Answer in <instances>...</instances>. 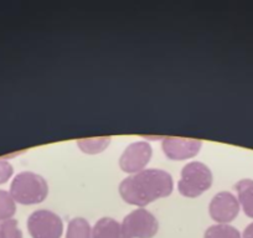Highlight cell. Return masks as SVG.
Listing matches in <instances>:
<instances>
[{"mask_svg":"<svg viewBox=\"0 0 253 238\" xmlns=\"http://www.w3.org/2000/svg\"><path fill=\"white\" fill-rule=\"evenodd\" d=\"M122 226L130 238H153L159 228L155 216L145 208H138L126 215Z\"/></svg>","mask_w":253,"mask_h":238,"instance_id":"cell-5","label":"cell"},{"mask_svg":"<svg viewBox=\"0 0 253 238\" xmlns=\"http://www.w3.org/2000/svg\"><path fill=\"white\" fill-rule=\"evenodd\" d=\"M172 188L174 183L169 172L148 169L124 179L119 185V194L126 203L143 207L158 198L169 196Z\"/></svg>","mask_w":253,"mask_h":238,"instance_id":"cell-1","label":"cell"},{"mask_svg":"<svg viewBox=\"0 0 253 238\" xmlns=\"http://www.w3.org/2000/svg\"><path fill=\"white\" fill-rule=\"evenodd\" d=\"M13 166L5 160H0V185L5 184L13 175Z\"/></svg>","mask_w":253,"mask_h":238,"instance_id":"cell-16","label":"cell"},{"mask_svg":"<svg viewBox=\"0 0 253 238\" xmlns=\"http://www.w3.org/2000/svg\"><path fill=\"white\" fill-rule=\"evenodd\" d=\"M204 238H241V233L230 225H213L208 228Z\"/></svg>","mask_w":253,"mask_h":238,"instance_id":"cell-12","label":"cell"},{"mask_svg":"<svg viewBox=\"0 0 253 238\" xmlns=\"http://www.w3.org/2000/svg\"><path fill=\"white\" fill-rule=\"evenodd\" d=\"M92 238H130L124 231L123 226L116 220L103 217L97 221L92 230Z\"/></svg>","mask_w":253,"mask_h":238,"instance_id":"cell-9","label":"cell"},{"mask_svg":"<svg viewBox=\"0 0 253 238\" xmlns=\"http://www.w3.org/2000/svg\"><path fill=\"white\" fill-rule=\"evenodd\" d=\"M240 212V202L231 193L217 194L210 203V216L213 221L227 225L235 220Z\"/></svg>","mask_w":253,"mask_h":238,"instance_id":"cell-7","label":"cell"},{"mask_svg":"<svg viewBox=\"0 0 253 238\" xmlns=\"http://www.w3.org/2000/svg\"><path fill=\"white\" fill-rule=\"evenodd\" d=\"M211 184H212L211 170L203 162L193 161L182 167L181 179L177 183V189L182 196L194 198L209 190Z\"/></svg>","mask_w":253,"mask_h":238,"instance_id":"cell-3","label":"cell"},{"mask_svg":"<svg viewBox=\"0 0 253 238\" xmlns=\"http://www.w3.org/2000/svg\"><path fill=\"white\" fill-rule=\"evenodd\" d=\"M28 230L33 238H60L63 225L55 212L39 210L31 213L29 217Z\"/></svg>","mask_w":253,"mask_h":238,"instance_id":"cell-4","label":"cell"},{"mask_svg":"<svg viewBox=\"0 0 253 238\" xmlns=\"http://www.w3.org/2000/svg\"><path fill=\"white\" fill-rule=\"evenodd\" d=\"M48 193L47 184L40 175L31 171L20 172L10 186V195L21 205H35L42 202Z\"/></svg>","mask_w":253,"mask_h":238,"instance_id":"cell-2","label":"cell"},{"mask_svg":"<svg viewBox=\"0 0 253 238\" xmlns=\"http://www.w3.org/2000/svg\"><path fill=\"white\" fill-rule=\"evenodd\" d=\"M243 238H253V222L246 227L245 232H243Z\"/></svg>","mask_w":253,"mask_h":238,"instance_id":"cell-17","label":"cell"},{"mask_svg":"<svg viewBox=\"0 0 253 238\" xmlns=\"http://www.w3.org/2000/svg\"><path fill=\"white\" fill-rule=\"evenodd\" d=\"M201 148V142L196 139L184 138H165L163 150L171 160H185L195 157Z\"/></svg>","mask_w":253,"mask_h":238,"instance_id":"cell-8","label":"cell"},{"mask_svg":"<svg viewBox=\"0 0 253 238\" xmlns=\"http://www.w3.org/2000/svg\"><path fill=\"white\" fill-rule=\"evenodd\" d=\"M109 142H111V138H91V139L80 140L79 145L84 153L96 154V153L103 152Z\"/></svg>","mask_w":253,"mask_h":238,"instance_id":"cell-14","label":"cell"},{"mask_svg":"<svg viewBox=\"0 0 253 238\" xmlns=\"http://www.w3.org/2000/svg\"><path fill=\"white\" fill-rule=\"evenodd\" d=\"M235 188L243 211L248 217L253 218V180L245 179L238 181Z\"/></svg>","mask_w":253,"mask_h":238,"instance_id":"cell-10","label":"cell"},{"mask_svg":"<svg viewBox=\"0 0 253 238\" xmlns=\"http://www.w3.org/2000/svg\"><path fill=\"white\" fill-rule=\"evenodd\" d=\"M0 238H23V232L19 228L18 221L14 218L3 221L0 225Z\"/></svg>","mask_w":253,"mask_h":238,"instance_id":"cell-15","label":"cell"},{"mask_svg":"<svg viewBox=\"0 0 253 238\" xmlns=\"http://www.w3.org/2000/svg\"><path fill=\"white\" fill-rule=\"evenodd\" d=\"M150 158H152V148L148 143H133L122 154L119 166L123 171L129 172V174H137L147 166Z\"/></svg>","mask_w":253,"mask_h":238,"instance_id":"cell-6","label":"cell"},{"mask_svg":"<svg viewBox=\"0 0 253 238\" xmlns=\"http://www.w3.org/2000/svg\"><path fill=\"white\" fill-rule=\"evenodd\" d=\"M66 238H92L91 226L84 218H74L69 223Z\"/></svg>","mask_w":253,"mask_h":238,"instance_id":"cell-11","label":"cell"},{"mask_svg":"<svg viewBox=\"0 0 253 238\" xmlns=\"http://www.w3.org/2000/svg\"><path fill=\"white\" fill-rule=\"evenodd\" d=\"M16 206L10 193L0 190V221L10 220L15 215Z\"/></svg>","mask_w":253,"mask_h":238,"instance_id":"cell-13","label":"cell"}]
</instances>
